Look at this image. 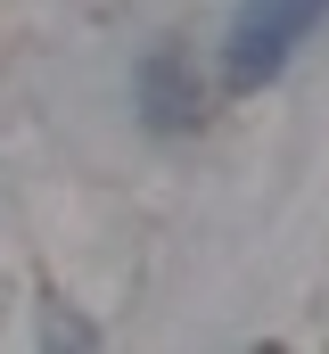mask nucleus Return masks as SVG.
<instances>
[{"instance_id":"1","label":"nucleus","mask_w":329,"mask_h":354,"mask_svg":"<svg viewBox=\"0 0 329 354\" xmlns=\"http://www.w3.org/2000/svg\"><path fill=\"white\" fill-rule=\"evenodd\" d=\"M321 17H329V0H239V17L223 33V75H231V91H263L305 50V33Z\"/></svg>"},{"instance_id":"2","label":"nucleus","mask_w":329,"mask_h":354,"mask_svg":"<svg viewBox=\"0 0 329 354\" xmlns=\"http://www.w3.org/2000/svg\"><path fill=\"white\" fill-rule=\"evenodd\" d=\"M132 99H140V115H149L157 132H189V124H198V107H206L198 66H189L181 50H149V58H140V75H132Z\"/></svg>"}]
</instances>
